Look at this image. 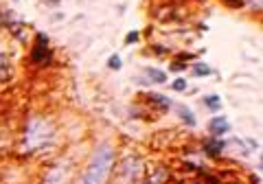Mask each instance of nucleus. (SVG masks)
Returning a JSON list of instances; mask_svg holds the SVG:
<instances>
[{
	"mask_svg": "<svg viewBox=\"0 0 263 184\" xmlns=\"http://www.w3.org/2000/svg\"><path fill=\"white\" fill-rule=\"evenodd\" d=\"M114 162V152L110 145H99V149L95 152L92 160H90L88 169L81 178V184H105Z\"/></svg>",
	"mask_w": 263,
	"mask_h": 184,
	"instance_id": "obj_1",
	"label": "nucleus"
},
{
	"mask_svg": "<svg viewBox=\"0 0 263 184\" xmlns=\"http://www.w3.org/2000/svg\"><path fill=\"white\" fill-rule=\"evenodd\" d=\"M53 140V127L48 125L46 121L42 119H33L27 127V138H24V143H27L29 149H44L51 145Z\"/></svg>",
	"mask_w": 263,
	"mask_h": 184,
	"instance_id": "obj_2",
	"label": "nucleus"
},
{
	"mask_svg": "<svg viewBox=\"0 0 263 184\" xmlns=\"http://www.w3.org/2000/svg\"><path fill=\"white\" fill-rule=\"evenodd\" d=\"M33 62L35 64H46L48 60H51V48H48V38L44 35V33H40L37 35V44L35 48H33Z\"/></svg>",
	"mask_w": 263,
	"mask_h": 184,
	"instance_id": "obj_3",
	"label": "nucleus"
},
{
	"mask_svg": "<svg viewBox=\"0 0 263 184\" xmlns=\"http://www.w3.org/2000/svg\"><path fill=\"white\" fill-rule=\"evenodd\" d=\"M228 121L224 119V116H215L211 123H209V130H211V134H215V136H221V134H226L228 132Z\"/></svg>",
	"mask_w": 263,
	"mask_h": 184,
	"instance_id": "obj_4",
	"label": "nucleus"
},
{
	"mask_svg": "<svg viewBox=\"0 0 263 184\" xmlns=\"http://www.w3.org/2000/svg\"><path fill=\"white\" fill-rule=\"evenodd\" d=\"M176 110H178V116H180V119L184 121V125L193 127V125H195V116L191 114V110H189V107H184V105H178Z\"/></svg>",
	"mask_w": 263,
	"mask_h": 184,
	"instance_id": "obj_5",
	"label": "nucleus"
},
{
	"mask_svg": "<svg viewBox=\"0 0 263 184\" xmlns=\"http://www.w3.org/2000/svg\"><path fill=\"white\" fill-rule=\"evenodd\" d=\"M64 175H66L64 167H55V169H53L51 173H48L46 184H62V182H64Z\"/></svg>",
	"mask_w": 263,
	"mask_h": 184,
	"instance_id": "obj_6",
	"label": "nucleus"
},
{
	"mask_svg": "<svg viewBox=\"0 0 263 184\" xmlns=\"http://www.w3.org/2000/svg\"><path fill=\"white\" fill-rule=\"evenodd\" d=\"M145 75L149 77L152 83H164V81H167V75H164L162 70H156V68H147Z\"/></svg>",
	"mask_w": 263,
	"mask_h": 184,
	"instance_id": "obj_7",
	"label": "nucleus"
},
{
	"mask_svg": "<svg viewBox=\"0 0 263 184\" xmlns=\"http://www.w3.org/2000/svg\"><path fill=\"white\" fill-rule=\"evenodd\" d=\"M221 149H224V143H221V140H211V143H206V154L209 156H219Z\"/></svg>",
	"mask_w": 263,
	"mask_h": 184,
	"instance_id": "obj_8",
	"label": "nucleus"
},
{
	"mask_svg": "<svg viewBox=\"0 0 263 184\" xmlns=\"http://www.w3.org/2000/svg\"><path fill=\"white\" fill-rule=\"evenodd\" d=\"M204 103H206L209 107H211V110H219V107H221V101H219V97H215V95H211V97H206V99H204Z\"/></svg>",
	"mask_w": 263,
	"mask_h": 184,
	"instance_id": "obj_9",
	"label": "nucleus"
},
{
	"mask_svg": "<svg viewBox=\"0 0 263 184\" xmlns=\"http://www.w3.org/2000/svg\"><path fill=\"white\" fill-rule=\"evenodd\" d=\"M193 75H197V77H206V75H211V68L206 64H195L193 66Z\"/></svg>",
	"mask_w": 263,
	"mask_h": 184,
	"instance_id": "obj_10",
	"label": "nucleus"
},
{
	"mask_svg": "<svg viewBox=\"0 0 263 184\" xmlns=\"http://www.w3.org/2000/svg\"><path fill=\"white\" fill-rule=\"evenodd\" d=\"M149 99H152L154 103H160V105H162V110H167V107H169V101H167L164 97H160V95H152V92H149Z\"/></svg>",
	"mask_w": 263,
	"mask_h": 184,
	"instance_id": "obj_11",
	"label": "nucleus"
},
{
	"mask_svg": "<svg viewBox=\"0 0 263 184\" xmlns=\"http://www.w3.org/2000/svg\"><path fill=\"white\" fill-rule=\"evenodd\" d=\"M108 66H110L112 70H119V68H121V57H119V55H112L110 62H108Z\"/></svg>",
	"mask_w": 263,
	"mask_h": 184,
	"instance_id": "obj_12",
	"label": "nucleus"
},
{
	"mask_svg": "<svg viewBox=\"0 0 263 184\" xmlns=\"http://www.w3.org/2000/svg\"><path fill=\"white\" fill-rule=\"evenodd\" d=\"M171 86H174L176 92H182V90H186V81H184V79H176L174 83H171Z\"/></svg>",
	"mask_w": 263,
	"mask_h": 184,
	"instance_id": "obj_13",
	"label": "nucleus"
},
{
	"mask_svg": "<svg viewBox=\"0 0 263 184\" xmlns=\"http://www.w3.org/2000/svg\"><path fill=\"white\" fill-rule=\"evenodd\" d=\"M136 40H138V33H136V31H132L129 35H127V40H125V42H127V44H134Z\"/></svg>",
	"mask_w": 263,
	"mask_h": 184,
	"instance_id": "obj_14",
	"label": "nucleus"
}]
</instances>
